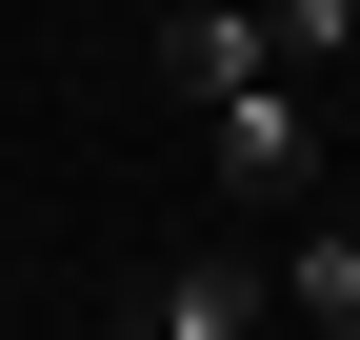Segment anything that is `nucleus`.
<instances>
[{"mask_svg":"<svg viewBox=\"0 0 360 340\" xmlns=\"http://www.w3.org/2000/svg\"><path fill=\"white\" fill-rule=\"evenodd\" d=\"M101 340H260V261H240V240H200V261H160Z\"/></svg>","mask_w":360,"mask_h":340,"instance_id":"nucleus-2","label":"nucleus"},{"mask_svg":"<svg viewBox=\"0 0 360 340\" xmlns=\"http://www.w3.org/2000/svg\"><path fill=\"white\" fill-rule=\"evenodd\" d=\"M200 120H220V181H240V200H321V181H340L300 80H240V100H200Z\"/></svg>","mask_w":360,"mask_h":340,"instance_id":"nucleus-1","label":"nucleus"},{"mask_svg":"<svg viewBox=\"0 0 360 340\" xmlns=\"http://www.w3.org/2000/svg\"><path fill=\"white\" fill-rule=\"evenodd\" d=\"M260 301H281V320H321V340H360V200H340V181L300 200V240H281V280H260Z\"/></svg>","mask_w":360,"mask_h":340,"instance_id":"nucleus-3","label":"nucleus"},{"mask_svg":"<svg viewBox=\"0 0 360 340\" xmlns=\"http://www.w3.org/2000/svg\"><path fill=\"white\" fill-rule=\"evenodd\" d=\"M160 80H180V100H240V80H281L260 0H180V20H160Z\"/></svg>","mask_w":360,"mask_h":340,"instance_id":"nucleus-4","label":"nucleus"}]
</instances>
